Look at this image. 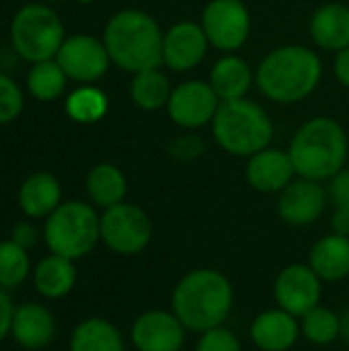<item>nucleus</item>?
<instances>
[{"label":"nucleus","mask_w":349,"mask_h":351,"mask_svg":"<svg viewBox=\"0 0 349 351\" xmlns=\"http://www.w3.org/2000/svg\"><path fill=\"white\" fill-rule=\"evenodd\" d=\"M107 109H109L107 95L93 84L78 86L66 99V113L76 123H97L107 115Z\"/></svg>","instance_id":"nucleus-27"},{"label":"nucleus","mask_w":349,"mask_h":351,"mask_svg":"<svg viewBox=\"0 0 349 351\" xmlns=\"http://www.w3.org/2000/svg\"><path fill=\"white\" fill-rule=\"evenodd\" d=\"M84 189L88 199L97 206V208H111L117 206L121 202H125V193H128V179L121 173V169H117L111 162H99L95 165L84 181Z\"/></svg>","instance_id":"nucleus-24"},{"label":"nucleus","mask_w":349,"mask_h":351,"mask_svg":"<svg viewBox=\"0 0 349 351\" xmlns=\"http://www.w3.org/2000/svg\"><path fill=\"white\" fill-rule=\"evenodd\" d=\"M323 78L319 53L306 45H280L255 70V84L274 103L294 105L311 97Z\"/></svg>","instance_id":"nucleus-2"},{"label":"nucleus","mask_w":349,"mask_h":351,"mask_svg":"<svg viewBox=\"0 0 349 351\" xmlns=\"http://www.w3.org/2000/svg\"><path fill=\"white\" fill-rule=\"evenodd\" d=\"M311 37L325 51H341L349 47V6L329 2L319 6L309 23Z\"/></svg>","instance_id":"nucleus-19"},{"label":"nucleus","mask_w":349,"mask_h":351,"mask_svg":"<svg viewBox=\"0 0 349 351\" xmlns=\"http://www.w3.org/2000/svg\"><path fill=\"white\" fill-rule=\"evenodd\" d=\"M333 72L335 78L341 86L349 88V47L341 49L335 53V62H333Z\"/></svg>","instance_id":"nucleus-37"},{"label":"nucleus","mask_w":349,"mask_h":351,"mask_svg":"<svg viewBox=\"0 0 349 351\" xmlns=\"http://www.w3.org/2000/svg\"><path fill=\"white\" fill-rule=\"evenodd\" d=\"M341 335L349 339V311H346V315L341 317Z\"/></svg>","instance_id":"nucleus-38"},{"label":"nucleus","mask_w":349,"mask_h":351,"mask_svg":"<svg viewBox=\"0 0 349 351\" xmlns=\"http://www.w3.org/2000/svg\"><path fill=\"white\" fill-rule=\"evenodd\" d=\"M329 206V191L311 179H294L278 197V216L290 226H311L325 214Z\"/></svg>","instance_id":"nucleus-13"},{"label":"nucleus","mask_w":349,"mask_h":351,"mask_svg":"<svg viewBox=\"0 0 349 351\" xmlns=\"http://www.w3.org/2000/svg\"><path fill=\"white\" fill-rule=\"evenodd\" d=\"M245 177L247 183L259 193H280L294 181L296 169L288 150L284 152L280 148L267 146L249 156Z\"/></svg>","instance_id":"nucleus-16"},{"label":"nucleus","mask_w":349,"mask_h":351,"mask_svg":"<svg viewBox=\"0 0 349 351\" xmlns=\"http://www.w3.org/2000/svg\"><path fill=\"white\" fill-rule=\"evenodd\" d=\"M163 39L165 31L156 19L140 8L115 12L103 31L111 64L132 74L163 66Z\"/></svg>","instance_id":"nucleus-3"},{"label":"nucleus","mask_w":349,"mask_h":351,"mask_svg":"<svg viewBox=\"0 0 349 351\" xmlns=\"http://www.w3.org/2000/svg\"><path fill=\"white\" fill-rule=\"evenodd\" d=\"M195 351H243V343L234 331L220 325V327L200 333Z\"/></svg>","instance_id":"nucleus-32"},{"label":"nucleus","mask_w":349,"mask_h":351,"mask_svg":"<svg viewBox=\"0 0 349 351\" xmlns=\"http://www.w3.org/2000/svg\"><path fill=\"white\" fill-rule=\"evenodd\" d=\"M234 306L232 282L218 269L187 271L171 296V311L191 333H204L226 323Z\"/></svg>","instance_id":"nucleus-1"},{"label":"nucleus","mask_w":349,"mask_h":351,"mask_svg":"<svg viewBox=\"0 0 349 351\" xmlns=\"http://www.w3.org/2000/svg\"><path fill=\"white\" fill-rule=\"evenodd\" d=\"M64 39V25L56 10L47 4H27L12 16V47L23 60L31 64L56 58Z\"/></svg>","instance_id":"nucleus-7"},{"label":"nucleus","mask_w":349,"mask_h":351,"mask_svg":"<svg viewBox=\"0 0 349 351\" xmlns=\"http://www.w3.org/2000/svg\"><path fill=\"white\" fill-rule=\"evenodd\" d=\"M33 286L39 296L47 300H60L72 292L78 280L76 261L49 253L33 267Z\"/></svg>","instance_id":"nucleus-22"},{"label":"nucleus","mask_w":349,"mask_h":351,"mask_svg":"<svg viewBox=\"0 0 349 351\" xmlns=\"http://www.w3.org/2000/svg\"><path fill=\"white\" fill-rule=\"evenodd\" d=\"M202 27L212 47L234 53L251 35V12L243 0H210L202 12Z\"/></svg>","instance_id":"nucleus-9"},{"label":"nucleus","mask_w":349,"mask_h":351,"mask_svg":"<svg viewBox=\"0 0 349 351\" xmlns=\"http://www.w3.org/2000/svg\"><path fill=\"white\" fill-rule=\"evenodd\" d=\"M329 199L335 208V212L349 214V169L339 171L329 181Z\"/></svg>","instance_id":"nucleus-34"},{"label":"nucleus","mask_w":349,"mask_h":351,"mask_svg":"<svg viewBox=\"0 0 349 351\" xmlns=\"http://www.w3.org/2000/svg\"><path fill=\"white\" fill-rule=\"evenodd\" d=\"M10 241L16 243L23 249H33L39 241V230L31 224V222H19L14 224L12 232H10Z\"/></svg>","instance_id":"nucleus-35"},{"label":"nucleus","mask_w":349,"mask_h":351,"mask_svg":"<svg viewBox=\"0 0 349 351\" xmlns=\"http://www.w3.org/2000/svg\"><path fill=\"white\" fill-rule=\"evenodd\" d=\"M249 335L257 350L288 351L296 346L302 333H300V321L294 315L282 308H269L253 319Z\"/></svg>","instance_id":"nucleus-17"},{"label":"nucleus","mask_w":349,"mask_h":351,"mask_svg":"<svg viewBox=\"0 0 349 351\" xmlns=\"http://www.w3.org/2000/svg\"><path fill=\"white\" fill-rule=\"evenodd\" d=\"M16 199L27 218H47L62 204V185L51 173H35L21 183Z\"/></svg>","instance_id":"nucleus-23"},{"label":"nucleus","mask_w":349,"mask_h":351,"mask_svg":"<svg viewBox=\"0 0 349 351\" xmlns=\"http://www.w3.org/2000/svg\"><path fill=\"white\" fill-rule=\"evenodd\" d=\"M288 154L296 175L311 181H331L346 169L349 154L348 132L331 117H313L292 136Z\"/></svg>","instance_id":"nucleus-4"},{"label":"nucleus","mask_w":349,"mask_h":351,"mask_svg":"<svg viewBox=\"0 0 349 351\" xmlns=\"http://www.w3.org/2000/svg\"><path fill=\"white\" fill-rule=\"evenodd\" d=\"M210 86L220 101L245 99L255 82V74L247 60L237 53H224L210 70Z\"/></svg>","instance_id":"nucleus-20"},{"label":"nucleus","mask_w":349,"mask_h":351,"mask_svg":"<svg viewBox=\"0 0 349 351\" xmlns=\"http://www.w3.org/2000/svg\"><path fill=\"white\" fill-rule=\"evenodd\" d=\"M56 60L66 72V76L76 82L99 80L101 76H105L111 64L103 39H97L86 33H78L64 39Z\"/></svg>","instance_id":"nucleus-12"},{"label":"nucleus","mask_w":349,"mask_h":351,"mask_svg":"<svg viewBox=\"0 0 349 351\" xmlns=\"http://www.w3.org/2000/svg\"><path fill=\"white\" fill-rule=\"evenodd\" d=\"M49 253L78 261L101 243V216L86 202H62L43 224Z\"/></svg>","instance_id":"nucleus-6"},{"label":"nucleus","mask_w":349,"mask_h":351,"mask_svg":"<svg viewBox=\"0 0 349 351\" xmlns=\"http://www.w3.org/2000/svg\"><path fill=\"white\" fill-rule=\"evenodd\" d=\"M210 49V41L202 23L181 21L165 31L163 66L173 72H189L197 68Z\"/></svg>","instance_id":"nucleus-14"},{"label":"nucleus","mask_w":349,"mask_h":351,"mask_svg":"<svg viewBox=\"0 0 349 351\" xmlns=\"http://www.w3.org/2000/svg\"><path fill=\"white\" fill-rule=\"evenodd\" d=\"M179 351H185V350H179Z\"/></svg>","instance_id":"nucleus-41"},{"label":"nucleus","mask_w":349,"mask_h":351,"mask_svg":"<svg viewBox=\"0 0 349 351\" xmlns=\"http://www.w3.org/2000/svg\"><path fill=\"white\" fill-rule=\"evenodd\" d=\"M220 99L206 80H185L171 93L167 111L175 125L181 130H200L212 123Z\"/></svg>","instance_id":"nucleus-11"},{"label":"nucleus","mask_w":349,"mask_h":351,"mask_svg":"<svg viewBox=\"0 0 349 351\" xmlns=\"http://www.w3.org/2000/svg\"><path fill=\"white\" fill-rule=\"evenodd\" d=\"M152 241V220L136 204L121 202L101 214V243L117 255H138Z\"/></svg>","instance_id":"nucleus-8"},{"label":"nucleus","mask_w":349,"mask_h":351,"mask_svg":"<svg viewBox=\"0 0 349 351\" xmlns=\"http://www.w3.org/2000/svg\"><path fill=\"white\" fill-rule=\"evenodd\" d=\"M78 2H84L86 4V2H93V0H78Z\"/></svg>","instance_id":"nucleus-40"},{"label":"nucleus","mask_w":349,"mask_h":351,"mask_svg":"<svg viewBox=\"0 0 349 351\" xmlns=\"http://www.w3.org/2000/svg\"><path fill=\"white\" fill-rule=\"evenodd\" d=\"M68 76L58 60H43L31 66L27 76L29 93L39 101H56L66 90Z\"/></svg>","instance_id":"nucleus-28"},{"label":"nucleus","mask_w":349,"mask_h":351,"mask_svg":"<svg viewBox=\"0 0 349 351\" xmlns=\"http://www.w3.org/2000/svg\"><path fill=\"white\" fill-rule=\"evenodd\" d=\"M70 351H125L121 331L103 317L80 321L70 335Z\"/></svg>","instance_id":"nucleus-25"},{"label":"nucleus","mask_w":349,"mask_h":351,"mask_svg":"<svg viewBox=\"0 0 349 351\" xmlns=\"http://www.w3.org/2000/svg\"><path fill=\"white\" fill-rule=\"evenodd\" d=\"M23 111V90L6 74L0 72V123L14 121Z\"/></svg>","instance_id":"nucleus-31"},{"label":"nucleus","mask_w":349,"mask_h":351,"mask_svg":"<svg viewBox=\"0 0 349 351\" xmlns=\"http://www.w3.org/2000/svg\"><path fill=\"white\" fill-rule=\"evenodd\" d=\"M173 86L160 68L136 72L130 84V97L136 107L144 111H158L169 105Z\"/></svg>","instance_id":"nucleus-26"},{"label":"nucleus","mask_w":349,"mask_h":351,"mask_svg":"<svg viewBox=\"0 0 349 351\" xmlns=\"http://www.w3.org/2000/svg\"><path fill=\"white\" fill-rule=\"evenodd\" d=\"M309 265L323 282H341L349 278V237L329 232L309 251Z\"/></svg>","instance_id":"nucleus-21"},{"label":"nucleus","mask_w":349,"mask_h":351,"mask_svg":"<svg viewBox=\"0 0 349 351\" xmlns=\"http://www.w3.org/2000/svg\"><path fill=\"white\" fill-rule=\"evenodd\" d=\"M300 333L313 346H331L341 337V317L319 304L300 317Z\"/></svg>","instance_id":"nucleus-29"},{"label":"nucleus","mask_w":349,"mask_h":351,"mask_svg":"<svg viewBox=\"0 0 349 351\" xmlns=\"http://www.w3.org/2000/svg\"><path fill=\"white\" fill-rule=\"evenodd\" d=\"M33 274L29 251L19 247L16 243L2 241L0 243V290H14L27 282Z\"/></svg>","instance_id":"nucleus-30"},{"label":"nucleus","mask_w":349,"mask_h":351,"mask_svg":"<svg viewBox=\"0 0 349 351\" xmlns=\"http://www.w3.org/2000/svg\"><path fill=\"white\" fill-rule=\"evenodd\" d=\"M216 144L232 156H253L274 140V121L269 113L251 99L220 101L212 119Z\"/></svg>","instance_id":"nucleus-5"},{"label":"nucleus","mask_w":349,"mask_h":351,"mask_svg":"<svg viewBox=\"0 0 349 351\" xmlns=\"http://www.w3.org/2000/svg\"><path fill=\"white\" fill-rule=\"evenodd\" d=\"M43 2H60V0H43Z\"/></svg>","instance_id":"nucleus-39"},{"label":"nucleus","mask_w":349,"mask_h":351,"mask_svg":"<svg viewBox=\"0 0 349 351\" xmlns=\"http://www.w3.org/2000/svg\"><path fill=\"white\" fill-rule=\"evenodd\" d=\"M14 304L6 290H0V343L10 335L12 331V319H14Z\"/></svg>","instance_id":"nucleus-36"},{"label":"nucleus","mask_w":349,"mask_h":351,"mask_svg":"<svg viewBox=\"0 0 349 351\" xmlns=\"http://www.w3.org/2000/svg\"><path fill=\"white\" fill-rule=\"evenodd\" d=\"M206 142L202 136L197 134H181L177 138H173L167 146V152L181 162H191L195 158H200L206 152Z\"/></svg>","instance_id":"nucleus-33"},{"label":"nucleus","mask_w":349,"mask_h":351,"mask_svg":"<svg viewBox=\"0 0 349 351\" xmlns=\"http://www.w3.org/2000/svg\"><path fill=\"white\" fill-rule=\"evenodd\" d=\"M323 280L315 274L309 263L286 265L274 282V300L278 308L294 315L296 319L304 317L309 311L321 304Z\"/></svg>","instance_id":"nucleus-10"},{"label":"nucleus","mask_w":349,"mask_h":351,"mask_svg":"<svg viewBox=\"0 0 349 351\" xmlns=\"http://www.w3.org/2000/svg\"><path fill=\"white\" fill-rule=\"evenodd\" d=\"M10 335L23 350H43L56 337V317L45 304L25 302L14 308Z\"/></svg>","instance_id":"nucleus-18"},{"label":"nucleus","mask_w":349,"mask_h":351,"mask_svg":"<svg viewBox=\"0 0 349 351\" xmlns=\"http://www.w3.org/2000/svg\"><path fill=\"white\" fill-rule=\"evenodd\" d=\"M187 329L173 311H146L130 331V339L138 351H179L183 350Z\"/></svg>","instance_id":"nucleus-15"}]
</instances>
